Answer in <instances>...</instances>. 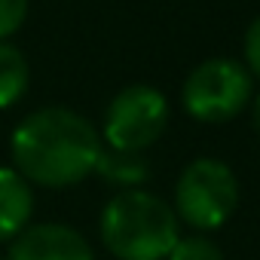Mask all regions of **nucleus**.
Listing matches in <instances>:
<instances>
[{"instance_id": "nucleus-1", "label": "nucleus", "mask_w": 260, "mask_h": 260, "mask_svg": "<svg viewBox=\"0 0 260 260\" xmlns=\"http://www.w3.org/2000/svg\"><path fill=\"white\" fill-rule=\"evenodd\" d=\"M101 135L95 125L68 110L43 107L28 113L10 138L16 172L37 187H74L95 172L101 153Z\"/></svg>"}, {"instance_id": "nucleus-2", "label": "nucleus", "mask_w": 260, "mask_h": 260, "mask_svg": "<svg viewBox=\"0 0 260 260\" xmlns=\"http://www.w3.org/2000/svg\"><path fill=\"white\" fill-rule=\"evenodd\" d=\"M98 226L116 260H166L181 239L175 208L141 187L119 190L104 205Z\"/></svg>"}, {"instance_id": "nucleus-3", "label": "nucleus", "mask_w": 260, "mask_h": 260, "mask_svg": "<svg viewBox=\"0 0 260 260\" xmlns=\"http://www.w3.org/2000/svg\"><path fill=\"white\" fill-rule=\"evenodd\" d=\"M239 205V181L233 169L220 159L190 162L175 187V214L199 233L223 226Z\"/></svg>"}, {"instance_id": "nucleus-4", "label": "nucleus", "mask_w": 260, "mask_h": 260, "mask_svg": "<svg viewBox=\"0 0 260 260\" xmlns=\"http://www.w3.org/2000/svg\"><path fill=\"white\" fill-rule=\"evenodd\" d=\"M251 74L242 61L233 58H208L196 71H190L184 83V107L199 122H226L245 110L251 101Z\"/></svg>"}, {"instance_id": "nucleus-5", "label": "nucleus", "mask_w": 260, "mask_h": 260, "mask_svg": "<svg viewBox=\"0 0 260 260\" xmlns=\"http://www.w3.org/2000/svg\"><path fill=\"white\" fill-rule=\"evenodd\" d=\"M166 122H169L166 95L159 89H153V86L138 83V86L122 89L110 101V107L104 113L101 138L107 141V147L144 153L166 132Z\"/></svg>"}, {"instance_id": "nucleus-6", "label": "nucleus", "mask_w": 260, "mask_h": 260, "mask_svg": "<svg viewBox=\"0 0 260 260\" xmlns=\"http://www.w3.org/2000/svg\"><path fill=\"white\" fill-rule=\"evenodd\" d=\"M10 260H95L83 233L64 223H28L10 248Z\"/></svg>"}, {"instance_id": "nucleus-7", "label": "nucleus", "mask_w": 260, "mask_h": 260, "mask_svg": "<svg viewBox=\"0 0 260 260\" xmlns=\"http://www.w3.org/2000/svg\"><path fill=\"white\" fill-rule=\"evenodd\" d=\"M34 214L31 184L10 166H0V242L16 239Z\"/></svg>"}, {"instance_id": "nucleus-8", "label": "nucleus", "mask_w": 260, "mask_h": 260, "mask_svg": "<svg viewBox=\"0 0 260 260\" xmlns=\"http://www.w3.org/2000/svg\"><path fill=\"white\" fill-rule=\"evenodd\" d=\"M95 172L107 181V184H116L122 190H135L147 181L150 169H147V159L135 150H116V147H101L98 153V162H95Z\"/></svg>"}, {"instance_id": "nucleus-9", "label": "nucleus", "mask_w": 260, "mask_h": 260, "mask_svg": "<svg viewBox=\"0 0 260 260\" xmlns=\"http://www.w3.org/2000/svg\"><path fill=\"white\" fill-rule=\"evenodd\" d=\"M31 83V68L28 58L22 55L19 46L0 40V107H13L25 98Z\"/></svg>"}, {"instance_id": "nucleus-10", "label": "nucleus", "mask_w": 260, "mask_h": 260, "mask_svg": "<svg viewBox=\"0 0 260 260\" xmlns=\"http://www.w3.org/2000/svg\"><path fill=\"white\" fill-rule=\"evenodd\" d=\"M166 260H223V251L208 236H181Z\"/></svg>"}, {"instance_id": "nucleus-11", "label": "nucleus", "mask_w": 260, "mask_h": 260, "mask_svg": "<svg viewBox=\"0 0 260 260\" xmlns=\"http://www.w3.org/2000/svg\"><path fill=\"white\" fill-rule=\"evenodd\" d=\"M28 16V0H0V40L13 37Z\"/></svg>"}, {"instance_id": "nucleus-12", "label": "nucleus", "mask_w": 260, "mask_h": 260, "mask_svg": "<svg viewBox=\"0 0 260 260\" xmlns=\"http://www.w3.org/2000/svg\"><path fill=\"white\" fill-rule=\"evenodd\" d=\"M245 68H248V74H254V77H260V16L251 22V28H248V34H245Z\"/></svg>"}, {"instance_id": "nucleus-13", "label": "nucleus", "mask_w": 260, "mask_h": 260, "mask_svg": "<svg viewBox=\"0 0 260 260\" xmlns=\"http://www.w3.org/2000/svg\"><path fill=\"white\" fill-rule=\"evenodd\" d=\"M254 132L260 135V98L254 101Z\"/></svg>"}]
</instances>
